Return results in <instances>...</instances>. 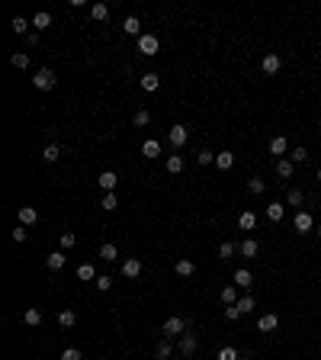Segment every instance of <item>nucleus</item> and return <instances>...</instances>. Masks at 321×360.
I'll use <instances>...</instances> for the list:
<instances>
[{
  "mask_svg": "<svg viewBox=\"0 0 321 360\" xmlns=\"http://www.w3.org/2000/svg\"><path fill=\"white\" fill-rule=\"evenodd\" d=\"M32 87H36V90H52L55 87V71L52 68H39L36 77H32Z\"/></svg>",
  "mask_w": 321,
  "mask_h": 360,
  "instance_id": "1",
  "label": "nucleus"
},
{
  "mask_svg": "<svg viewBox=\"0 0 321 360\" xmlns=\"http://www.w3.org/2000/svg\"><path fill=\"white\" fill-rule=\"evenodd\" d=\"M158 48H160V42H158V36H151V32H145V36H138V52L141 55H158Z\"/></svg>",
  "mask_w": 321,
  "mask_h": 360,
  "instance_id": "2",
  "label": "nucleus"
},
{
  "mask_svg": "<svg viewBox=\"0 0 321 360\" xmlns=\"http://www.w3.org/2000/svg\"><path fill=\"white\" fill-rule=\"evenodd\" d=\"M167 138H170V145H174V148H183L186 138H190V132H186V126H170Z\"/></svg>",
  "mask_w": 321,
  "mask_h": 360,
  "instance_id": "3",
  "label": "nucleus"
},
{
  "mask_svg": "<svg viewBox=\"0 0 321 360\" xmlns=\"http://www.w3.org/2000/svg\"><path fill=\"white\" fill-rule=\"evenodd\" d=\"M292 225H296V232H312L315 219L305 212V209H299V212H296V219H292Z\"/></svg>",
  "mask_w": 321,
  "mask_h": 360,
  "instance_id": "4",
  "label": "nucleus"
},
{
  "mask_svg": "<svg viewBox=\"0 0 321 360\" xmlns=\"http://www.w3.org/2000/svg\"><path fill=\"white\" fill-rule=\"evenodd\" d=\"M283 68V58L276 52H270V55H263V74H276V71Z\"/></svg>",
  "mask_w": 321,
  "mask_h": 360,
  "instance_id": "5",
  "label": "nucleus"
},
{
  "mask_svg": "<svg viewBox=\"0 0 321 360\" xmlns=\"http://www.w3.org/2000/svg\"><path fill=\"white\" fill-rule=\"evenodd\" d=\"M183 331H186V322L177 318V315H170L167 322H164V335H183Z\"/></svg>",
  "mask_w": 321,
  "mask_h": 360,
  "instance_id": "6",
  "label": "nucleus"
},
{
  "mask_svg": "<svg viewBox=\"0 0 321 360\" xmlns=\"http://www.w3.org/2000/svg\"><path fill=\"white\" fill-rule=\"evenodd\" d=\"M97 184L103 187V190H106V193H113V190H116V184H119V177H116L113 170H103V174L97 177Z\"/></svg>",
  "mask_w": 321,
  "mask_h": 360,
  "instance_id": "7",
  "label": "nucleus"
},
{
  "mask_svg": "<svg viewBox=\"0 0 321 360\" xmlns=\"http://www.w3.org/2000/svg\"><path fill=\"white\" fill-rule=\"evenodd\" d=\"M138 274H141V261H138V257H129V261H122V276L135 280Z\"/></svg>",
  "mask_w": 321,
  "mask_h": 360,
  "instance_id": "8",
  "label": "nucleus"
},
{
  "mask_svg": "<svg viewBox=\"0 0 321 360\" xmlns=\"http://www.w3.org/2000/svg\"><path fill=\"white\" fill-rule=\"evenodd\" d=\"M289 151V142H286V135H276V138H270V154H286Z\"/></svg>",
  "mask_w": 321,
  "mask_h": 360,
  "instance_id": "9",
  "label": "nucleus"
},
{
  "mask_svg": "<svg viewBox=\"0 0 321 360\" xmlns=\"http://www.w3.org/2000/svg\"><path fill=\"white\" fill-rule=\"evenodd\" d=\"M90 20H93V23H106V20H109V7H106V3H93V7H90Z\"/></svg>",
  "mask_w": 321,
  "mask_h": 360,
  "instance_id": "10",
  "label": "nucleus"
},
{
  "mask_svg": "<svg viewBox=\"0 0 321 360\" xmlns=\"http://www.w3.org/2000/svg\"><path fill=\"white\" fill-rule=\"evenodd\" d=\"M64 261H68V257H64V251H52V254L45 257V267H48V270H61Z\"/></svg>",
  "mask_w": 321,
  "mask_h": 360,
  "instance_id": "11",
  "label": "nucleus"
},
{
  "mask_svg": "<svg viewBox=\"0 0 321 360\" xmlns=\"http://www.w3.org/2000/svg\"><path fill=\"white\" fill-rule=\"evenodd\" d=\"M276 325H280V318H276V312H267V315H260L257 328H260V331H276Z\"/></svg>",
  "mask_w": 321,
  "mask_h": 360,
  "instance_id": "12",
  "label": "nucleus"
},
{
  "mask_svg": "<svg viewBox=\"0 0 321 360\" xmlns=\"http://www.w3.org/2000/svg\"><path fill=\"white\" fill-rule=\"evenodd\" d=\"M251 283H254L251 270H247V267H238V270H235V286H244V290H247Z\"/></svg>",
  "mask_w": 321,
  "mask_h": 360,
  "instance_id": "13",
  "label": "nucleus"
},
{
  "mask_svg": "<svg viewBox=\"0 0 321 360\" xmlns=\"http://www.w3.org/2000/svg\"><path fill=\"white\" fill-rule=\"evenodd\" d=\"M36 219H39V212L32 206H20V225H36Z\"/></svg>",
  "mask_w": 321,
  "mask_h": 360,
  "instance_id": "14",
  "label": "nucleus"
},
{
  "mask_svg": "<svg viewBox=\"0 0 321 360\" xmlns=\"http://www.w3.org/2000/svg\"><path fill=\"white\" fill-rule=\"evenodd\" d=\"M231 164H235V154H231V151H219V154H215V168H219V170H228Z\"/></svg>",
  "mask_w": 321,
  "mask_h": 360,
  "instance_id": "15",
  "label": "nucleus"
},
{
  "mask_svg": "<svg viewBox=\"0 0 321 360\" xmlns=\"http://www.w3.org/2000/svg\"><path fill=\"white\" fill-rule=\"evenodd\" d=\"M160 87V77L158 74H151V71H148L145 77H141V90H148V93H154Z\"/></svg>",
  "mask_w": 321,
  "mask_h": 360,
  "instance_id": "16",
  "label": "nucleus"
},
{
  "mask_svg": "<svg viewBox=\"0 0 321 360\" xmlns=\"http://www.w3.org/2000/svg\"><path fill=\"white\" fill-rule=\"evenodd\" d=\"M141 154H145V158H158V154H160V142H158V138H148L145 145H141Z\"/></svg>",
  "mask_w": 321,
  "mask_h": 360,
  "instance_id": "17",
  "label": "nucleus"
},
{
  "mask_svg": "<svg viewBox=\"0 0 321 360\" xmlns=\"http://www.w3.org/2000/svg\"><path fill=\"white\" fill-rule=\"evenodd\" d=\"M32 26H36V29H42V32H45L48 26H52V16H48L45 10H39V13L32 16Z\"/></svg>",
  "mask_w": 321,
  "mask_h": 360,
  "instance_id": "18",
  "label": "nucleus"
},
{
  "mask_svg": "<svg viewBox=\"0 0 321 360\" xmlns=\"http://www.w3.org/2000/svg\"><path fill=\"white\" fill-rule=\"evenodd\" d=\"M174 270H177V276H193L196 264H193V261H186V257H183V261H177V264H174Z\"/></svg>",
  "mask_w": 321,
  "mask_h": 360,
  "instance_id": "19",
  "label": "nucleus"
},
{
  "mask_svg": "<svg viewBox=\"0 0 321 360\" xmlns=\"http://www.w3.org/2000/svg\"><path fill=\"white\" fill-rule=\"evenodd\" d=\"M283 215H286L283 203H270V206H267V219H270V222H280Z\"/></svg>",
  "mask_w": 321,
  "mask_h": 360,
  "instance_id": "20",
  "label": "nucleus"
},
{
  "mask_svg": "<svg viewBox=\"0 0 321 360\" xmlns=\"http://www.w3.org/2000/svg\"><path fill=\"white\" fill-rule=\"evenodd\" d=\"M122 29L129 32V36H141V23H138V16H125Z\"/></svg>",
  "mask_w": 321,
  "mask_h": 360,
  "instance_id": "21",
  "label": "nucleus"
},
{
  "mask_svg": "<svg viewBox=\"0 0 321 360\" xmlns=\"http://www.w3.org/2000/svg\"><path fill=\"white\" fill-rule=\"evenodd\" d=\"M238 251L244 254V257H254V254H257V241H254V238H244V241L238 245Z\"/></svg>",
  "mask_w": 321,
  "mask_h": 360,
  "instance_id": "22",
  "label": "nucleus"
},
{
  "mask_svg": "<svg viewBox=\"0 0 321 360\" xmlns=\"http://www.w3.org/2000/svg\"><path fill=\"white\" fill-rule=\"evenodd\" d=\"M193 351H196V338H193V335H183V338H180V354H186V357H190Z\"/></svg>",
  "mask_w": 321,
  "mask_h": 360,
  "instance_id": "23",
  "label": "nucleus"
},
{
  "mask_svg": "<svg viewBox=\"0 0 321 360\" xmlns=\"http://www.w3.org/2000/svg\"><path fill=\"white\" fill-rule=\"evenodd\" d=\"M23 322L26 325H42V309H26V312H23Z\"/></svg>",
  "mask_w": 321,
  "mask_h": 360,
  "instance_id": "24",
  "label": "nucleus"
},
{
  "mask_svg": "<svg viewBox=\"0 0 321 360\" xmlns=\"http://www.w3.org/2000/svg\"><path fill=\"white\" fill-rule=\"evenodd\" d=\"M74 322H77V315L71 312V309H61V312H58V325H61V328H71Z\"/></svg>",
  "mask_w": 321,
  "mask_h": 360,
  "instance_id": "25",
  "label": "nucleus"
},
{
  "mask_svg": "<svg viewBox=\"0 0 321 360\" xmlns=\"http://www.w3.org/2000/svg\"><path fill=\"white\" fill-rule=\"evenodd\" d=\"M10 64H13V68H20V71H26V68H29V55H23V52L10 55Z\"/></svg>",
  "mask_w": 321,
  "mask_h": 360,
  "instance_id": "26",
  "label": "nucleus"
},
{
  "mask_svg": "<svg viewBox=\"0 0 321 360\" xmlns=\"http://www.w3.org/2000/svg\"><path fill=\"white\" fill-rule=\"evenodd\" d=\"M238 225H241V229H244V232H251L254 225H257V215H254V212H241V219H238Z\"/></svg>",
  "mask_w": 321,
  "mask_h": 360,
  "instance_id": "27",
  "label": "nucleus"
},
{
  "mask_svg": "<svg viewBox=\"0 0 321 360\" xmlns=\"http://www.w3.org/2000/svg\"><path fill=\"white\" fill-rule=\"evenodd\" d=\"M235 302H238V290L235 286H225L222 290V306H235Z\"/></svg>",
  "mask_w": 321,
  "mask_h": 360,
  "instance_id": "28",
  "label": "nucleus"
},
{
  "mask_svg": "<svg viewBox=\"0 0 321 360\" xmlns=\"http://www.w3.org/2000/svg\"><path fill=\"white\" fill-rule=\"evenodd\" d=\"M167 170H170V174H180V170H183V158H180V154H170V158H167Z\"/></svg>",
  "mask_w": 321,
  "mask_h": 360,
  "instance_id": "29",
  "label": "nucleus"
},
{
  "mask_svg": "<svg viewBox=\"0 0 321 360\" xmlns=\"http://www.w3.org/2000/svg\"><path fill=\"white\" fill-rule=\"evenodd\" d=\"M116 257H119L116 245H103V248H100V261H116Z\"/></svg>",
  "mask_w": 321,
  "mask_h": 360,
  "instance_id": "30",
  "label": "nucleus"
},
{
  "mask_svg": "<svg viewBox=\"0 0 321 360\" xmlns=\"http://www.w3.org/2000/svg\"><path fill=\"white\" fill-rule=\"evenodd\" d=\"M77 280H97V270H93L90 264H80V267H77Z\"/></svg>",
  "mask_w": 321,
  "mask_h": 360,
  "instance_id": "31",
  "label": "nucleus"
},
{
  "mask_svg": "<svg viewBox=\"0 0 321 360\" xmlns=\"http://www.w3.org/2000/svg\"><path fill=\"white\" fill-rule=\"evenodd\" d=\"M42 158H45L48 164H52V161H58V158H61V148H58V145H45V151H42Z\"/></svg>",
  "mask_w": 321,
  "mask_h": 360,
  "instance_id": "32",
  "label": "nucleus"
},
{
  "mask_svg": "<svg viewBox=\"0 0 321 360\" xmlns=\"http://www.w3.org/2000/svg\"><path fill=\"white\" fill-rule=\"evenodd\" d=\"M10 29H13V32H16V36H23V32H26V29H29V23H26L23 16H13V23H10Z\"/></svg>",
  "mask_w": 321,
  "mask_h": 360,
  "instance_id": "33",
  "label": "nucleus"
},
{
  "mask_svg": "<svg viewBox=\"0 0 321 360\" xmlns=\"http://www.w3.org/2000/svg\"><path fill=\"white\" fill-rule=\"evenodd\" d=\"M305 158H308V151H305L302 145H299V148H292V151H289V161H292V164H302Z\"/></svg>",
  "mask_w": 321,
  "mask_h": 360,
  "instance_id": "34",
  "label": "nucleus"
},
{
  "mask_svg": "<svg viewBox=\"0 0 321 360\" xmlns=\"http://www.w3.org/2000/svg\"><path fill=\"white\" fill-rule=\"evenodd\" d=\"M247 190H251L254 196H260V193L267 190V184H263V180H260V177H254V180H247Z\"/></svg>",
  "mask_w": 321,
  "mask_h": 360,
  "instance_id": "35",
  "label": "nucleus"
},
{
  "mask_svg": "<svg viewBox=\"0 0 321 360\" xmlns=\"http://www.w3.org/2000/svg\"><path fill=\"white\" fill-rule=\"evenodd\" d=\"M100 206L106 209V212H113V209L119 206V196H116V193H106V196H103V203H100Z\"/></svg>",
  "mask_w": 321,
  "mask_h": 360,
  "instance_id": "36",
  "label": "nucleus"
},
{
  "mask_svg": "<svg viewBox=\"0 0 321 360\" xmlns=\"http://www.w3.org/2000/svg\"><path fill=\"white\" fill-rule=\"evenodd\" d=\"M235 306H238V312L244 315V312H251V309H254V299H251V296H241V299L235 302Z\"/></svg>",
  "mask_w": 321,
  "mask_h": 360,
  "instance_id": "37",
  "label": "nucleus"
},
{
  "mask_svg": "<svg viewBox=\"0 0 321 360\" xmlns=\"http://www.w3.org/2000/svg\"><path fill=\"white\" fill-rule=\"evenodd\" d=\"M276 174H280V177H292V161H276Z\"/></svg>",
  "mask_w": 321,
  "mask_h": 360,
  "instance_id": "38",
  "label": "nucleus"
},
{
  "mask_svg": "<svg viewBox=\"0 0 321 360\" xmlns=\"http://www.w3.org/2000/svg\"><path fill=\"white\" fill-rule=\"evenodd\" d=\"M109 286H113V276H106V274H100V276H97V290H100V293H106V290H109Z\"/></svg>",
  "mask_w": 321,
  "mask_h": 360,
  "instance_id": "39",
  "label": "nucleus"
},
{
  "mask_svg": "<svg viewBox=\"0 0 321 360\" xmlns=\"http://www.w3.org/2000/svg\"><path fill=\"white\" fill-rule=\"evenodd\" d=\"M10 238H13L16 245H23V241H26V225H16V229L10 232Z\"/></svg>",
  "mask_w": 321,
  "mask_h": 360,
  "instance_id": "40",
  "label": "nucleus"
},
{
  "mask_svg": "<svg viewBox=\"0 0 321 360\" xmlns=\"http://www.w3.org/2000/svg\"><path fill=\"white\" fill-rule=\"evenodd\" d=\"M219 360H238V351L231 344H225L222 351H219Z\"/></svg>",
  "mask_w": 321,
  "mask_h": 360,
  "instance_id": "41",
  "label": "nucleus"
},
{
  "mask_svg": "<svg viewBox=\"0 0 321 360\" xmlns=\"http://www.w3.org/2000/svg\"><path fill=\"white\" fill-rule=\"evenodd\" d=\"M58 241H61V248H74V245H77V235H74V232H64Z\"/></svg>",
  "mask_w": 321,
  "mask_h": 360,
  "instance_id": "42",
  "label": "nucleus"
},
{
  "mask_svg": "<svg viewBox=\"0 0 321 360\" xmlns=\"http://www.w3.org/2000/svg\"><path fill=\"white\" fill-rule=\"evenodd\" d=\"M196 158H199V164H215V154L209 151V148H202V151H199Z\"/></svg>",
  "mask_w": 321,
  "mask_h": 360,
  "instance_id": "43",
  "label": "nucleus"
},
{
  "mask_svg": "<svg viewBox=\"0 0 321 360\" xmlns=\"http://www.w3.org/2000/svg\"><path fill=\"white\" fill-rule=\"evenodd\" d=\"M238 248L231 245V241H225V245H219V257H231V254H235Z\"/></svg>",
  "mask_w": 321,
  "mask_h": 360,
  "instance_id": "44",
  "label": "nucleus"
},
{
  "mask_svg": "<svg viewBox=\"0 0 321 360\" xmlns=\"http://www.w3.org/2000/svg\"><path fill=\"white\" fill-rule=\"evenodd\" d=\"M148 123H151L148 109H138V113H135V126H148Z\"/></svg>",
  "mask_w": 321,
  "mask_h": 360,
  "instance_id": "45",
  "label": "nucleus"
},
{
  "mask_svg": "<svg viewBox=\"0 0 321 360\" xmlns=\"http://www.w3.org/2000/svg\"><path fill=\"white\" fill-rule=\"evenodd\" d=\"M289 206H302V190H289Z\"/></svg>",
  "mask_w": 321,
  "mask_h": 360,
  "instance_id": "46",
  "label": "nucleus"
},
{
  "mask_svg": "<svg viewBox=\"0 0 321 360\" xmlns=\"http://www.w3.org/2000/svg\"><path fill=\"white\" fill-rule=\"evenodd\" d=\"M61 360H80V351H77V347H68V351H61Z\"/></svg>",
  "mask_w": 321,
  "mask_h": 360,
  "instance_id": "47",
  "label": "nucleus"
},
{
  "mask_svg": "<svg viewBox=\"0 0 321 360\" xmlns=\"http://www.w3.org/2000/svg\"><path fill=\"white\" fill-rule=\"evenodd\" d=\"M158 357H160V360L170 357V344H167V341H160V344H158Z\"/></svg>",
  "mask_w": 321,
  "mask_h": 360,
  "instance_id": "48",
  "label": "nucleus"
},
{
  "mask_svg": "<svg viewBox=\"0 0 321 360\" xmlns=\"http://www.w3.org/2000/svg\"><path fill=\"white\" fill-rule=\"evenodd\" d=\"M238 315H241V312H238V306H225V318H228V322H235Z\"/></svg>",
  "mask_w": 321,
  "mask_h": 360,
  "instance_id": "49",
  "label": "nucleus"
},
{
  "mask_svg": "<svg viewBox=\"0 0 321 360\" xmlns=\"http://www.w3.org/2000/svg\"><path fill=\"white\" fill-rule=\"evenodd\" d=\"M318 184H321V168H318Z\"/></svg>",
  "mask_w": 321,
  "mask_h": 360,
  "instance_id": "50",
  "label": "nucleus"
},
{
  "mask_svg": "<svg viewBox=\"0 0 321 360\" xmlns=\"http://www.w3.org/2000/svg\"><path fill=\"white\" fill-rule=\"evenodd\" d=\"M318 238H321V225H318Z\"/></svg>",
  "mask_w": 321,
  "mask_h": 360,
  "instance_id": "51",
  "label": "nucleus"
},
{
  "mask_svg": "<svg viewBox=\"0 0 321 360\" xmlns=\"http://www.w3.org/2000/svg\"><path fill=\"white\" fill-rule=\"evenodd\" d=\"M318 123H321V119H318Z\"/></svg>",
  "mask_w": 321,
  "mask_h": 360,
  "instance_id": "52",
  "label": "nucleus"
}]
</instances>
